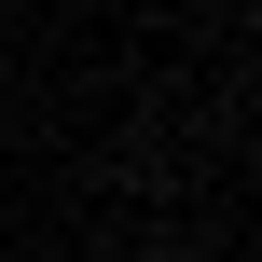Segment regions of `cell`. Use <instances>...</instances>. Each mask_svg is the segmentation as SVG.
Returning a JSON list of instances; mask_svg holds the SVG:
<instances>
[{"mask_svg": "<svg viewBox=\"0 0 262 262\" xmlns=\"http://www.w3.org/2000/svg\"><path fill=\"white\" fill-rule=\"evenodd\" d=\"M138 262H193V249H138Z\"/></svg>", "mask_w": 262, "mask_h": 262, "instance_id": "obj_1", "label": "cell"}]
</instances>
